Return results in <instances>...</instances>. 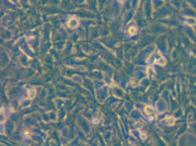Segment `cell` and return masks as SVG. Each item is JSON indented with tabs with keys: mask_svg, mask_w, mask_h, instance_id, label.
<instances>
[{
	"mask_svg": "<svg viewBox=\"0 0 196 146\" xmlns=\"http://www.w3.org/2000/svg\"><path fill=\"white\" fill-rule=\"evenodd\" d=\"M144 112H145L146 115H151L152 113H154V108H152V105L150 104H146L145 107H144Z\"/></svg>",
	"mask_w": 196,
	"mask_h": 146,
	"instance_id": "obj_5",
	"label": "cell"
},
{
	"mask_svg": "<svg viewBox=\"0 0 196 146\" xmlns=\"http://www.w3.org/2000/svg\"><path fill=\"white\" fill-rule=\"evenodd\" d=\"M127 32H128V35L129 36L135 35V34L137 33V27H135V25H132V27H129L128 30H127Z\"/></svg>",
	"mask_w": 196,
	"mask_h": 146,
	"instance_id": "obj_6",
	"label": "cell"
},
{
	"mask_svg": "<svg viewBox=\"0 0 196 146\" xmlns=\"http://www.w3.org/2000/svg\"><path fill=\"white\" fill-rule=\"evenodd\" d=\"M164 122H166V124L169 125V126H173L175 124V118L173 115H166V118H164Z\"/></svg>",
	"mask_w": 196,
	"mask_h": 146,
	"instance_id": "obj_3",
	"label": "cell"
},
{
	"mask_svg": "<svg viewBox=\"0 0 196 146\" xmlns=\"http://www.w3.org/2000/svg\"><path fill=\"white\" fill-rule=\"evenodd\" d=\"M23 136L26 137V138H28V137L31 136V134H30V132H28V131H24V132H23Z\"/></svg>",
	"mask_w": 196,
	"mask_h": 146,
	"instance_id": "obj_9",
	"label": "cell"
},
{
	"mask_svg": "<svg viewBox=\"0 0 196 146\" xmlns=\"http://www.w3.org/2000/svg\"><path fill=\"white\" fill-rule=\"evenodd\" d=\"M139 134H140V138H142V139H144V141H145V139L147 138V135H146V133H145V132H142V131H140V132H139Z\"/></svg>",
	"mask_w": 196,
	"mask_h": 146,
	"instance_id": "obj_8",
	"label": "cell"
},
{
	"mask_svg": "<svg viewBox=\"0 0 196 146\" xmlns=\"http://www.w3.org/2000/svg\"><path fill=\"white\" fill-rule=\"evenodd\" d=\"M79 25V20L76 17H69L68 21H67V27L69 29H76Z\"/></svg>",
	"mask_w": 196,
	"mask_h": 146,
	"instance_id": "obj_1",
	"label": "cell"
},
{
	"mask_svg": "<svg viewBox=\"0 0 196 146\" xmlns=\"http://www.w3.org/2000/svg\"><path fill=\"white\" fill-rule=\"evenodd\" d=\"M26 93H28V99H34L36 96V89L34 87H31L26 90Z\"/></svg>",
	"mask_w": 196,
	"mask_h": 146,
	"instance_id": "obj_4",
	"label": "cell"
},
{
	"mask_svg": "<svg viewBox=\"0 0 196 146\" xmlns=\"http://www.w3.org/2000/svg\"><path fill=\"white\" fill-rule=\"evenodd\" d=\"M154 63L157 64V65H159V66H164V65L166 64V61L160 53H157V57L154 59Z\"/></svg>",
	"mask_w": 196,
	"mask_h": 146,
	"instance_id": "obj_2",
	"label": "cell"
},
{
	"mask_svg": "<svg viewBox=\"0 0 196 146\" xmlns=\"http://www.w3.org/2000/svg\"><path fill=\"white\" fill-rule=\"evenodd\" d=\"M184 23L185 24H188V25H195L196 24V20L194 18H185V20H184Z\"/></svg>",
	"mask_w": 196,
	"mask_h": 146,
	"instance_id": "obj_7",
	"label": "cell"
},
{
	"mask_svg": "<svg viewBox=\"0 0 196 146\" xmlns=\"http://www.w3.org/2000/svg\"><path fill=\"white\" fill-rule=\"evenodd\" d=\"M130 82H132V85H136V81H135L134 79H132V81H130Z\"/></svg>",
	"mask_w": 196,
	"mask_h": 146,
	"instance_id": "obj_11",
	"label": "cell"
},
{
	"mask_svg": "<svg viewBox=\"0 0 196 146\" xmlns=\"http://www.w3.org/2000/svg\"><path fill=\"white\" fill-rule=\"evenodd\" d=\"M92 122H93L94 124H96V123L99 122V120H98V119H93V121H92Z\"/></svg>",
	"mask_w": 196,
	"mask_h": 146,
	"instance_id": "obj_10",
	"label": "cell"
},
{
	"mask_svg": "<svg viewBox=\"0 0 196 146\" xmlns=\"http://www.w3.org/2000/svg\"><path fill=\"white\" fill-rule=\"evenodd\" d=\"M117 1H118V2H120V4H122V2L124 1V0H117Z\"/></svg>",
	"mask_w": 196,
	"mask_h": 146,
	"instance_id": "obj_12",
	"label": "cell"
}]
</instances>
